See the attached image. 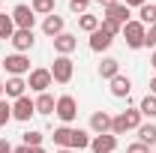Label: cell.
Returning <instances> with one entry per match:
<instances>
[{
    "label": "cell",
    "mask_w": 156,
    "mask_h": 153,
    "mask_svg": "<svg viewBox=\"0 0 156 153\" xmlns=\"http://www.w3.org/2000/svg\"><path fill=\"white\" fill-rule=\"evenodd\" d=\"M141 123H144V117H141V111H138V105L135 108H126V111H120L117 117H111V135L135 132Z\"/></svg>",
    "instance_id": "6da1fadb"
},
{
    "label": "cell",
    "mask_w": 156,
    "mask_h": 153,
    "mask_svg": "<svg viewBox=\"0 0 156 153\" xmlns=\"http://www.w3.org/2000/svg\"><path fill=\"white\" fill-rule=\"evenodd\" d=\"M144 30H147V27H144L138 18H132L129 24H123V33H120V36H123V42H126V48H132V51L144 48Z\"/></svg>",
    "instance_id": "7a4b0ae2"
},
{
    "label": "cell",
    "mask_w": 156,
    "mask_h": 153,
    "mask_svg": "<svg viewBox=\"0 0 156 153\" xmlns=\"http://www.w3.org/2000/svg\"><path fill=\"white\" fill-rule=\"evenodd\" d=\"M54 114H57V120L63 123V126H69V123H72V120L78 117V102H75V96H69V93L57 96V105H54Z\"/></svg>",
    "instance_id": "3957f363"
},
{
    "label": "cell",
    "mask_w": 156,
    "mask_h": 153,
    "mask_svg": "<svg viewBox=\"0 0 156 153\" xmlns=\"http://www.w3.org/2000/svg\"><path fill=\"white\" fill-rule=\"evenodd\" d=\"M72 75H75V63H72V57L57 54V57H54V63H51V78H54L57 84H69V81H72Z\"/></svg>",
    "instance_id": "277c9868"
},
{
    "label": "cell",
    "mask_w": 156,
    "mask_h": 153,
    "mask_svg": "<svg viewBox=\"0 0 156 153\" xmlns=\"http://www.w3.org/2000/svg\"><path fill=\"white\" fill-rule=\"evenodd\" d=\"M54 84V78H51V69H45V66H39V69H30V75H27V87L33 90V93H48V87Z\"/></svg>",
    "instance_id": "5b68a950"
},
{
    "label": "cell",
    "mask_w": 156,
    "mask_h": 153,
    "mask_svg": "<svg viewBox=\"0 0 156 153\" xmlns=\"http://www.w3.org/2000/svg\"><path fill=\"white\" fill-rule=\"evenodd\" d=\"M3 69H6V75H18V78H24V75H30V57L27 54H6V60H3Z\"/></svg>",
    "instance_id": "8992f818"
},
{
    "label": "cell",
    "mask_w": 156,
    "mask_h": 153,
    "mask_svg": "<svg viewBox=\"0 0 156 153\" xmlns=\"http://www.w3.org/2000/svg\"><path fill=\"white\" fill-rule=\"evenodd\" d=\"M12 21H15V30H33L36 24V12L27 6V3H18L12 9Z\"/></svg>",
    "instance_id": "52a82bcc"
},
{
    "label": "cell",
    "mask_w": 156,
    "mask_h": 153,
    "mask_svg": "<svg viewBox=\"0 0 156 153\" xmlns=\"http://www.w3.org/2000/svg\"><path fill=\"white\" fill-rule=\"evenodd\" d=\"M33 114H36V105H33V99H30V96H21V99H15V102H12V120L27 123Z\"/></svg>",
    "instance_id": "ba28073f"
},
{
    "label": "cell",
    "mask_w": 156,
    "mask_h": 153,
    "mask_svg": "<svg viewBox=\"0 0 156 153\" xmlns=\"http://www.w3.org/2000/svg\"><path fill=\"white\" fill-rule=\"evenodd\" d=\"M3 96L6 99H21V96H27V78H18V75H9L3 81Z\"/></svg>",
    "instance_id": "9c48e42d"
},
{
    "label": "cell",
    "mask_w": 156,
    "mask_h": 153,
    "mask_svg": "<svg viewBox=\"0 0 156 153\" xmlns=\"http://www.w3.org/2000/svg\"><path fill=\"white\" fill-rule=\"evenodd\" d=\"M102 18L117 21V24L123 27V24H129V21H132V12H129V6H126V3H114V6L102 9Z\"/></svg>",
    "instance_id": "30bf717a"
},
{
    "label": "cell",
    "mask_w": 156,
    "mask_h": 153,
    "mask_svg": "<svg viewBox=\"0 0 156 153\" xmlns=\"http://www.w3.org/2000/svg\"><path fill=\"white\" fill-rule=\"evenodd\" d=\"M9 42H12V48H15L18 54H27V51L36 45V36H33V30H15Z\"/></svg>",
    "instance_id": "8fae6325"
},
{
    "label": "cell",
    "mask_w": 156,
    "mask_h": 153,
    "mask_svg": "<svg viewBox=\"0 0 156 153\" xmlns=\"http://www.w3.org/2000/svg\"><path fill=\"white\" fill-rule=\"evenodd\" d=\"M90 150L93 153H114L117 150V135H111V132L93 135V138H90Z\"/></svg>",
    "instance_id": "7c38bea8"
},
{
    "label": "cell",
    "mask_w": 156,
    "mask_h": 153,
    "mask_svg": "<svg viewBox=\"0 0 156 153\" xmlns=\"http://www.w3.org/2000/svg\"><path fill=\"white\" fill-rule=\"evenodd\" d=\"M42 33L45 36H60V33H66V21H63V15H45V21H42Z\"/></svg>",
    "instance_id": "4fadbf2b"
},
{
    "label": "cell",
    "mask_w": 156,
    "mask_h": 153,
    "mask_svg": "<svg viewBox=\"0 0 156 153\" xmlns=\"http://www.w3.org/2000/svg\"><path fill=\"white\" fill-rule=\"evenodd\" d=\"M51 42H54V51L63 54V57H69V54L78 48V36H72V33H60V36H54Z\"/></svg>",
    "instance_id": "5bb4252c"
},
{
    "label": "cell",
    "mask_w": 156,
    "mask_h": 153,
    "mask_svg": "<svg viewBox=\"0 0 156 153\" xmlns=\"http://www.w3.org/2000/svg\"><path fill=\"white\" fill-rule=\"evenodd\" d=\"M90 132L93 135L111 132V114H108V111H93V114H90Z\"/></svg>",
    "instance_id": "9a60e30c"
},
{
    "label": "cell",
    "mask_w": 156,
    "mask_h": 153,
    "mask_svg": "<svg viewBox=\"0 0 156 153\" xmlns=\"http://www.w3.org/2000/svg\"><path fill=\"white\" fill-rule=\"evenodd\" d=\"M108 84H111V87H108L111 96H117V99H126V96L132 93V81H129V75H123V72H120L117 78H111Z\"/></svg>",
    "instance_id": "2e32d148"
},
{
    "label": "cell",
    "mask_w": 156,
    "mask_h": 153,
    "mask_svg": "<svg viewBox=\"0 0 156 153\" xmlns=\"http://www.w3.org/2000/svg\"><path fill=\"white\" fill-rule=\"evenodd\" d=\"M111 42H114V36H108V33L99 27V30H93V33H90V51L102 54V51H108V48H111Z\"/></svg>",
    "instance_id": "e0dca14e"
},
{
    "label": "cell",
    "mask_w": 156,
    "mask_h": 153,
    "mask_svg": "<svg viewBox=\"0 0 156 153\" xmlns=\"http://www.w3.org/2000/svg\"><path fill=\"white\" fill-rule=\"evenodd\" d=\"M120 75V60L117 57H102L99 63V78H105V81H111V78Z\"/></svg>",
    "instance_id": "ac0fdd59"
},
{
    "label": "cell",
    "mask_w": 156,
    "mask_h": 153,
    "mask_svg": "<svg viewBox=\"0 0 156 153\" xmlns=\"http://www.w3.org/2000/svg\"><path fill=\"white\" fill-rule=\"evenodd\" d=\"M90 138H93L90 129H72V144H69V150H90Z\"/></svg>",
    "instance_id": "d6986e66"
},
{
    "label": "cell",
    "mask_w": 156,
    "mask_h": 153,
    "mask_svg": "<svg viewBox=\"0 0 156 153\" xmlns=\"http://www.w3.org/2000/svg\"><path fill=\"white\" fill-rule=\"evenodd\" d=\"M33 105H36V114H54V105H57V99L51 93H39L33 99Z\"/></svg>",
    "instance_id": "ffe728a7"
},
{
    "label": "cell",
    "mask_w": 156,
    "mask_h": 153,
    "mask_svg": "<svg viewBox=\"0 0 156 153\" xmlns=\"http://www.w3.org/2000/svg\"><path fill=\"white\" fill-rule=\"evenodd\" d=\"M135 132H138V141H141V144H147V147L156 144V123L153 120H150V123H141Z\"/></svg>",
    "instance_id": "44dd1931"
},
{
    "label": "cell",
    "mask_w": 156,
    "mask_h": 153,
    "mask_svg": "<svg viewBox=\"0 0 156 153\" xmlns=\"http://www.w3.org/2000/svg\"><path fill=\"white\" fill-rule=\"evenodd\" d=\"M51 138H54V147H69L72 144V126H57L51 132Z\"/></svg>",
    "instance_id": "7402d4cb"
},
{
    "label": "cell",
    "mask_w": 156,
    "mask_h": 153,
    "mask_svg": "<svg viewBox=\"0 0 156 153\" xmlns=\"http://www.w3.org/2000/svg\"><path fill=\"white\" fill-rule=\"evenodd\" d=\"M138 111H141V117H147V120H156V96L147 93L138 102Z\"/></svg>",
    "instance_id": "603a6c76"
},
{
    "label": "cell",
    "mask_w": 156,
    "mask_h": 153,
    "mask_svg": "<svg viewBox=\"0 0 156 153\" xmlns=\"http://www.w3.org/2000/svg\"><path fill=\"white\" fill-rule=\"evenodd\" d=\"M99 24H102V18H99V15H90V12L78 15V27H81L84 33H93V30H99Z\"/></svg>",
    "instance_id": "cb8c5ba5"
},
{
    "label": "cell",
    "mask_w": 156,
    "mask_h": 153,
    "mask_svg": "<svg viewBox=\"0 0 156 153\" xmlns=\"http://www.w3.org/2000/svg\"><path fill=\"white\" fill-rule=\"evenodd\" d=\"M138 21H141L144 27L156 24V3H144V6L138 9Z\"/></svg>",
    "instance_id": "d4e9b609"
},
{
    "label": "cell",
    "mask_w": 156,
    "mask_h": 153,
    "mask_svg": "<svg viewBox=\"0 0 156 153\" xmlns=\"http://www.w3.org/2000/svg\"><path fill=\"white\" fill-rule=\"evenodd\" d=\"M42 141H45V135L39 132V129H27V132L21 135V144H27V147H42Z\"/></svg>",
    "instance_id": "484cf974"
},
{
    "label": "cell",
    "mask_w": 156,
    "mask_h": 153,
    "mask_svg": "<svg viewBox=\"0 0 156 153\" xmlns=\"http://www.w3.org/2000/svg\"><path fill=\"white\" fill-rule=\"evenodd\" d=\"M30 9L36 15H54V0H30Z\"/></svg>",
    "instance_id": "4316f807"
},
{
    "label": "cell",
    "mask_w": 156,
    "mask_h": 153,
    "mask_svg": "<svg viewBox=\"0 0 156 153\" xmlns=\"http://www.w3.org/2000/svg\"><path fill=\"white\" fill-rule=\"evenodd\" d=\"M12 33H15L12 15H3V12H0V39H12Z\"/></svg>",
    "instance_id": "83f0119b"
},
{
    "label": "cell",
    "mask_w": 156,
    "mask_h": 153,
    "mask_svg": "<svg viewBox=\"0 0 156 153\" xmlns=\"http://www.w3.org/2000/svg\"><path fill=\"white\" fill-rule=\"evenodd\" d=\"M12 120V102L9 99H0V126H6Z\"/></svg>",
    "instance_id": "f1b7e54d"
},
{
    "label": "cell",
    "mask_w": 156,
    "mask_h": 153,
    "mask_svg": "<svg viewBox=\"0 0 156 153\" xmlns=\"http://www.w3.org/2000/svg\"><path fill=\"white\" fill-rule=\"evenodd\" d=\"M99 27H102V30H105V33H108V36H120V33H123V27H120V24H117V21H108V18H102V24H99Z\"/></svg>",
    "instance_id": "f546056e"
},
{
    "label": "cell",
    "mask_w": 156,
    "mask_h": 153,
    "mask_svg": "<svg viewBox=\"0 0 156 153\" xmlns=\"http://www.w3.org/2000/svg\"><path fill=\"white\" fill-rule=\"evenodd\" d=\"M144 48H153L156 51V24H150V27L144 30Z\"/></svg>",
    "instance_id": "4dcf8cb0"
},
{
    "label": "cell",
    "mask_w": 156,
    "mask_h": 153,
    "mask_svg": "<svg viewBox=\"0 0 156 153\" xmlns=\"http://www.w3.org/2000/svg\"><path fill=\"white\" fill-rule=\"evenodd\" d=\"M69 9H72L75 15H84V12L90 9V0H69Z\"/></svg>",
    "instance_id": "1f68e13d"
},
{
    "label": "cell",
    "mask_w": 156,
    "mask_h": 153,
    "mask_svg": "<svg viewBox=\"0 0 156 153\" xmlns=\"http://www.w3.org/2000/svg\"><path fill=\"white\" fill-rule=\"evenodd\" d=\"M126 153H150V147H147V144H141V141H135V144H129V147H126Z\"/></svg>",
    "instance_id": "d6a6232c"
},
{
    "label": "cell",
    "mask_w": 156,
    "mask_h": 153,
    "mask_svg": "<svg viewBox=\"0 0 156 153\" xmlns=\"http://www.w3.org/2000/svg\"><path fill=\"white\" fill-rule=\"evenodd\" d=\"M120 3H126V6H129V9H141V6H144V3H147V0H120Z\"/></svg>",
    "instance_id": "836d02e7"
},
{
    "label": "cell",
    "mask_w": 156,
    "mask_h": 153,
    "mask_svg": "<svg viewBox=\"0 0 156 153\" xmlns=\"http://www.w3.org/2000/svg\"><path fill=\"white\" fill-rule=\"evenodd\" d=\"M0 153H12V144H9L6 138H0Z\"/></svg>",
    "instance_id": "e575fe53"
},
{
    "label": "cell",
    "mask_w": 156,
    "mask_h": 153,
    "mask_svg": "<svg viewBox=\"0 0 156 153\" xmlns=\"http://www.w3.org/2000/svg\"><path fill=\"white\" fill-rule=\"evenodd\" d=\"M99 6H102V9H108V6H114V3H120V0H96Z\"/></svg>",
    "instance_id": "d590c367"
},
{
    "label": "cell",
    "mask_w": 156,
    "mask_h": 153,
    "mask_svg": "<svg viewBox=\"0 0 156 153\" xmlns=\"http://www.w3.org/2000/svg\"><path fill=\"white\" fill-rule=\"evenodd\" d=\"M12 153H30V147L27 144H18V147H12Z\"/></svg>",
    "instance_id": "8d00e7d4"
},
{
    "label": "cell",
    "mask_w": 156,
    "mask_h": 153,
    "mask_svg": "<svg viewBox=\"0 0 156 153\" xmlns=\"http://www.w3.org/2000/svg\"><path fill=\"white\" fill-rule=\"evenodd\" d=\"M150 93H153V96H156V75H153V78H150Z\"/></svg>",
    "instance_id": "74e56055"
},
{
    "label": "cell",
    "mask_w": 156,
    "mask_h": 153,
    "mask_svg": "<svg viewBox=\"0 0 156 153\" xmlns=\"http://www.w3.org/2000/svg\"><path fill=\"white\" fill-rule=\"evenodd\" d=\"M54 153H75V150H69V147H57Z\"/></svg>",
    "instance_id": "f35d334b"
},
{
    "label": "cell",
    "mask_w": 156,
    "mask_h": 153,
    "mask_svg": "<svg viewBox=\"0 0 156 153\" xmlns=\"http://www.w3.org/2000/svg\"><path fill=\"white\" fill-rule=\"evenodd\" d=\"M30 153H45V147H30Z\"/></svg>",
    "instance_id": "ab89813d"
},
{
    "label": "cell",
    "mask_w": 156,
    "mask_h": 153,
    "mask_svg": "<svg viewBox=\"0 0 156 153\" xmlns=\"http://www.w3.org/2000/svg\"><path fill=\"white\" fill-rule=\"evenodd\" d=\"M150 66H153V69H156V51H153V54H150Z\"/></svg>",
    "instance_id": "60d3db41"
},
{
    "label": "cell",
    "mask_w": 156,
    "mask_h": 153,
    "mask_svg": "<svg viewBox=\"0 0 156 153\" xmlns=\"http://www.w3.org/2000/svg\"><path fill=\"white\" fill-rule=\"evenodd\" d=\"M0 99H3V81H0Z\"/></svg>",
    "instance_id": "b9f144b4"
},
{
    "label": "cell",
    "mask_w": 156,
    "mask_h": 153,
    "mask_svg": "<svg viewBox=\"0 0 156 153\" xmlns=\"http://www.w3.org/2000/svg\"><path fill=\"white\" fill-rule=\"evenodd\" d=\"M0 69H3V60H0Z\"/></svg>",
    "instance_id": "7bdbcfd3"
}]
</instances>
